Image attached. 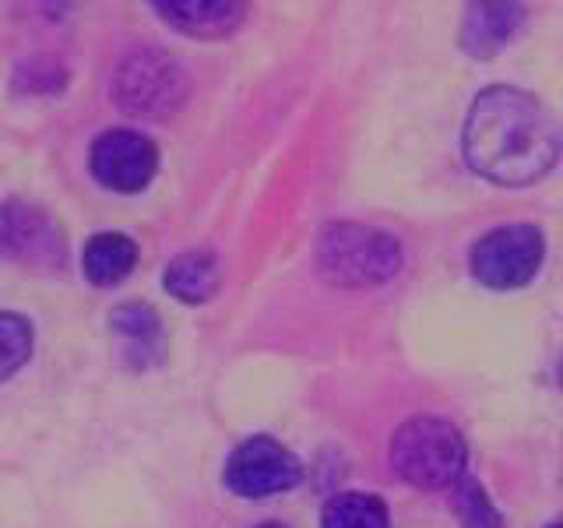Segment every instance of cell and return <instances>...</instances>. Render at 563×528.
I'll list each match as a JSON object with an SVG mask.
<instances>
[{
    "instance_id": "obj_1",
    "label": "cell",
    "mask_w": 563,
    "mask_h": 528,
    "mask_svg": "<svg viewBox=\"0 0 563 528\" xmlns=\"http://www.w3.org/2000/svg\"><path fill=\"white\" fill-rule=\"evenodd\" d=\"M563 128L545 102L510 85H493L465 120L468 166L500 187H528L560 158Z\"/></svg>"
},
{
    "instance_id": "obj_2",
    "label": "cell",
    "mask_w": 563,
    "mask_h": 528,
    "mask_svg": "<svg viewBox=\"0 0 563 528\" xmlns=\"http://www.w3.org/2000/svg\"><path fill=\"white\" fill-rule=\"evenodd\" d=\"M313 264L334 286H377L401 268V243L363 222H331L317 233Z\"/></svg>"
},
{
    "instance_id": "obj_3",
    "label": "cell",
    "mask_w": 563,
    "mask_h": 528,
    "mask_svg": "<svg viewBox=\"0 0 563 528\" xmlns=\"http://www.w3.org/2000/svg\"><path fill=\"white\" fill-rule=\"evenodd\" d=\"M465 440L448 419L416 416L401 422L391 440V465L398 480L419 490H454L465 480Z\"/></svg>"
},
{
    "instance_id": "obj_4",
    "label": "cell",
    "mask_w": 563,
    "mask_h": 528,
    "mask_svg": "<svg viewBox=\"0 0 563 528\" xmlns=\"http://www.w3.org/2000/svg\"><path fill=\"white\" fill-rule=\"evenodd\" d=\"M187 70L166 50L141 46L120 61L113 75V99L123 113L166 117L187 99Z\"/></svg>"
},
{
    "instance_id": "obj_5",
    "label": "cell",
    "mask_w": 563,
    "mask_h": 528,
    "mask_svg": "<svg viewBox=\"0 0 563 528\" xmlns=\"http://www.w3.org/2000/svg\"><path fill=\"white\" fill-rule=\"evenodd\" d=\"M545 240L536 226H500L472 246V275L489 289H518L536 278Z\"/></svg>"
},
{
    "instance_id": "obj_6",
    "label": "cell",
    "mask_w": 563,
    "mask_h": 528,
    "mask_svg": "<svg viewBox=\"0 0 563 528\" xmlns=\"http://www.w3.org/2000/svg\"><path fill=\"white\" fill-rule=\"evenodd\" d=\"M64 257V233L43 208L25 201L0 205V261L29 264V268H60Z\"/></svg>"
},
{
    "instance_id": "obj_7",
    "label": "cell",
    "mask_w": 563,
    "mask_h": 528,
    "mask_svg": "<svg viewBox=\"0 0 563 528\" xmlns=\"http://www.w3.org/2000/svg\"><path fill=\"white\" fill-rule=\"evenodd\" d=\"M299 480H303L299 458L272 437L243 440L225 462V486L240 497H272V493L292 490Z\"/></svg>"
},
{
    "instance_id": "obj_8",
    "label": "cell",
    "mask_w": 563,
    "mask_h": 528,
    "mask_svg": "<svg viewBox=\"0 0 563 528\" xmlns=\"http://www.w3.org/2000/svg\"><path fill=\"white\" fill-rule=\"evenodd\" d=\"M88 163H92V173L102 187L120 190V194H134V190H145L148 180L155 176L158 148L148 134L106 131L96 138Z\"/></svg>"
},
{
    "instance_id": "obj_9",
    "label": "cell",
    "mask_w": 563,
    "mask_h": 528,
    "mask_svg": "<svg viewBox=\"0 0 563 528\" xmlns=\"http://www.w3.org/2000/svg\"><path fill=\"white\" fill-rule=\"evenodd\" d=\"M525 22V8L518 4H475L465 14L462 25V46L472 57H493L500 53L510 35H515Z\"/></svg>"
},
{
    "instance_id": "obj_10",
    "label": "cell",
    "mask_w": 563,
    "mask_h": 528,
    "mask_svg": "<svg viewBox=\"0 0 563 528\" xmlns=\"http://www.w3.org/2000/svg\"><path fill=\"white\" fill-rule=\"evenodd\" d=\"M219 257L208 246H198V251H184L176 254L166 264L163 286L169 289V296H176L180 304H205V299L216 296L219 289Z\"/></svg>"
},
{
    "instance_id": "obj_11",
    "label": "cell",
    "mask_w": 563,
    "mask_h": 528,
    "mask_svg": "<svg viewBox=\"0 0 563 528\" xmlns=\"http://www.w3.org/2000/svg\"><path fill=\"white\" fill-rule=\"evenodd\" d=\"M137 261V243L123 233H99L85 243V275L88 282H96V286H117L131 275Z\"/></svg>"
},
{
    "instance_id": "obj_12",
    "label": "cell",
    "mask_w": 563,
    "mask_h": 528,
    "mask_svg": "<svg viewBox=\"0 0 563 528\" xmlns=\"http://www.w3.org/2000/svg\"><path fill=\"white\" fill-rule=\"evenodd\" d=\"M155 11L198 40H219L243 22V4H155Z\"/></svg>"
},
{
    "instance_id": "obj_13",
    "label": "cell",
    "mask_w": 563,
    "mask_h": 528,
    "mask_svg": "<svg viewBox=\"0 0 563 528\" xmlns=\"http://www.w3.org/2000/svg\"><path fill=\"white\" fill-rule=\"evenodd\" d=\"M110 324L123 339V352H128V356H137L141 366L163 352V317H158L152 307H145V304L117 307Z\"/></svg>"
},
{
    "instance_id": "obj_14",
    "label": "cell",
    "mask_w": 563,
    "mask_h": 528,
    "mask_svg": "<svg viewBox=\"0 0 563 528\" xmlns=\"http://www.w3.org/2000/svg\"><path fill=\"white\" fill-rule=\"evenodd\" d=\"M324 528H391V515L380 497L369 493H339L324 507Z\"/></svg>"
},
{
    "instance_id": "obj_15",
    "label": "cell",
    "mask_w": 563,
    "mask_h": 528,
    "mask_svg": "<svg viewBox=\"0 0 563 528\" xmlns=\"http://www.w3.org/2000/svg\"><path fill=\"white\" fill-rule=\"evenodd\" d=\"M451 507H454L457 521H462V528H504L500 510L493 507L486 490L475 480H468V475L451 490Z\"/></svg>"
},
{
    "instance_id": "obj_16",
    "label": "cell",
    "mask_w": 563,
    "mask_h": 528,
    "mask_svg": "<svg viewBox=\"0 0 563 528\" xmlns=\"http://www.w3.org/2000/svg\"><path fill=\"white\" fill-rule=\"evenodd\" d=\"M32 356V324L22 314L0 310V381L22 370Z\"/></svg>"
},
{
    "instance_id": "obj_17",
    "label": "cell",
    "mask_w": 563,
    "mask_h": 528,
    "mask_svg": "<svg viewBox=\"0 0 563 528\" xmlns=\"http://www.w3.org/2000/svg\"><path fill=\"white\" fill-rule=\"evenodd\" d=\"M257 528H282V525H257Z\"/></svg>"
},
{
    "instance_id": "obj_18",
    "label": "cell",
    "mask_w": 563,
    "mask_h": 528,
    "mask_svg": "<svg viewBox=\"0 0 563 528\" xmlns=\"http://www.w3.org/2000/svg\"><path fill=\"white\" fill-rule=\"evenodd\" d=\"M550 528H563V521H556V525H550Z\"/></svg>"
}]
</instances>
